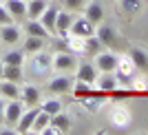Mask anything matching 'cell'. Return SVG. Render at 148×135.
I'll return each instance as SVG.
<instances>
[{
    "instance_id": "cell-1",
    "label": "cell",
    "mask_w": 148,
    "mask_h": 135,
    "mask_svg": "<svg viewBox=\"0 0 148 135\" xmlns=\"http://www.w3.org/2000/svg\"><path fill=\"white\" fill-rule=\"evenodd\" d=\"M115 78H117V84L119 86H128L130 80H133V75L137 73V67L135 62H133V58H130L128 53L126 55H117V67H115Z\"/></svg>"
},
{
    "instance_id": "cell-2",
    "label": "cell",
    "mask_w": 148,
    "mask_h": 135,
    "mask_svg": "<svg viewBox=\"0 0 148 135\" xmlns=\"http://www.w3.org/2000/svg\"><path fill=\"white\" fill-rule=\"evenodd\" d=\"M31 73L36 75V78H49L51 73H53V55L51 53H42V51H38V53H33V58H31Z\"/></svg>"
},
{
    "instance_id": "cell-3",
    "label": "cell",
    "mask_w": 148,
    "mask_h": 135,
    "mask_svg": "<svg viewBox=\"0 0 148 135\" xmlns=\"http://www.w3.org/2000/svg\"><path fill=\"white\" fill-rule=\"evenodd\" d=\"M77 69V58L71 51H56L53 53V71L56 73H73Z\"/></svg>"
},
{
    "instance_id": "cell-4",
    "label": "cell",
    "mask_w": 148,
    "mask_h": 135,
    "mask_svg": "<svg viewBox=\"0 0 148 135\" xmlns=\"http://www.w3.org/2000/svg\"><path fill=\"white\" fill-rule=\"evenodd\" d=\"M130 111L126 109V106L122 104H115L111 111H108V122H111V126H115V129H128L130 126Z\"/></svg>"
},
{
    "instance_id": "cell-5",
    "label": "cell",
    "mask_w": 148,
    "mask_h": 135,
    "mask_svg": "<svg viewBox=\"0 0 148 135\" xmlns=\"http://www.w3.org/2000/svg\"><path fill=\"white\" fill-rule=\"evenodd\" d=\"M0 42L7 44V47H16V44L22 42V31H20L18 25H0Z\"/></svg>"
},
{
    "instance_id": "cell-6",
    "label": "cell",
    "mask_w": 148,
    "mask_h": 135,
    "mask_svg": "<svg viewBox=\"0 0 148 135\" xmlns=\"http://www.w3.org/2000/svg\"><path fill=\"white\" fill-rule=\"evenodd\" d=\"M73 82L75 78H71V73H58L53 80L49 82V91L56 93V95H64V93H71V89H73Z\"/></svg>"
},
{
    "instance_id": "cell-7",
    "label": "cell",
    "mask_w": 148,
    "mask_h": 135,
    "mask_svg": "<svg viewBox=\"0 0 148 135\" xmlns=\"http://www.w3.org/2000/svg\"><path fill=\"white\" fill-rule=\"evenodd\" d=\"M22 111H25V104L20 102V100H7L5 104V126H16L22 115Z\"/></svg>"
},
{
    "instance_id": "cell-8",
    "label": "cell",
    "mask_w": 148,
    "mask_h": 135,
    "mask_svg": "<svg viewBox=\"0 0 148 135\" xmlns=\"http://www.w3.org/2000/svg\"><path fill=\"white\" fill-rule=\"evenodd\" d=\"M38 113H40V106H25V111H22L18 124L13 126V131H16V133H29Z\"/></svg>"
},
{
    "instance_id": "cell-9",
    "label": "cell",
    "mask_w": 148,
    "mask_h": 135,
    "mask_svg": "<svg viewBox=\"0 0 148 135\" xmlns=\"http://www.w3.org/2000/svg\"><path fill=\"white\" fill-rule=\"evenodd\" d=\"M40 100H42V93H40V89H38L36 84L20 86V102L25 106H38Z\"/></svg>"
},
{
    "instance_id": "cell-10",
    "label": "cell",
    "mask_w": 148,
    "mask_h": 135,
    "mask_svg": "<svg viewBox=\"0 0 148 135\" xmlns=\"http://www.w3.org/2000/svg\"><path fill=\"white\" fill-rule=\"evenodd\" d=\"M71 33L82 36V38H88V36H93V33H95V22H91L86 16H82V18H73Z\"/></svg>"
},
{
    "instance_id": "cell-11",
    "label": "cell",
    "mask_w": 148,
    "mask_h": 135,
    "mask_svg": "<svg viewBox=\"0 0 148 135\" xmlns=\"http://www.w3.org/2000/svg\"><path fill=\"white\" fill-rule=\"evenodd\" d=\"M106 95H108V93L99 91V89H97V91L93 89V93H91V95H86V98H84V100H80V102L84 104V109H86L88 113H97V111H99V106L104 104Z\"/></svg>"
},
{
    "instance_id": "cell-12",
    "label": "cell",
    "mask_w": 148,
    "mask_h": 135,
    "mask_svg": "<svg viewBox=\"0 0 148 135\" xmlns=\"http://www.w3.org/2000/svg\"><path fill=\"white\" fill-rule=\"evenodd\" d=\"M75 80L95 84V80H97V67H95V64H88V62L77 64V69H75Z\"/></svg>"
},
{
    "instance_id": "cell-13",
    "label": "cell",
    "mask_w": 148,
    "mask_h": 135,
    "mask_svg": "<svg viewBox=\"0 0 148 135\" xmlns=\"http://www.w3.org/2000/svg\"><path fill=\"white\" fill-rule=\"evenodd\" d=\"M13 20H27V0H2Z\"/></svg>"
},
{
    "instance_id": "cell-14",
    "label": "cell",
    "mask_w": 148,
    "mask_h": 135,
    "mask_svg": "<svg viewBox=\"0 0 148 135\" xmlns=\"http://www.w3.org/2000/svg\"><path fill=\"white\" fill-rule=\"evenodd\" d=\"M58 11H60V7L58 5H47V9L42 11V16H40V22H42L44 27H47V31L49 33H56V18H58Z\"/></svg>"
},
{
    "instance_id": "cell-15",
    "label": "cell",
    "mask_w": 148,
    "mask_h": 135,
    "mask_svg": "<svg viewBox=\"0 0 148 135\" xmlns=\"http://www.w3.org/2000/svg\"><path fill=\"white\" fill-rule=\"evenodd\" d=\"M95 67L102 71V73H108V71H115L117 67V55L111 53V51H99L97 55V62H95Z\"/></svg>"
},
{
    "instance_id": "cell-16",
    "label": "cell",
    "mask_w": 148,
    "mask_h": 135,
    "mask_svg": "<svg viewBox=\"0 0 148 135\" xmlns=\"http://www.w3.org/2000/svg\"><path fill=\"white\" fill-rule=\"evenodd\" d=\"M71 25H73V16H71L69 11H58V18H56V36H60V38L69 36Z\"/></svg>"
},
{
    "instance_id": "cell-17",
    "label": "cell",
    "mask_w": 148,
    "mask_h": 135,
    "mask_svg": "<svg viewBox=\"0 0 148 135\" xmlns=\"http://www.w3.org/2000/svg\"><path fill=\"white\" fill-rule=\"evenodd\" d=\"M64 40H66V49L71 51V53L86 55V38L75 36V33H71V31H69V36H64Z\"/></svg>"
},
{
    "instance_id": "cell-18",
    "label": "cell",
    "mask_w": 148,
    "mask_h": 135,
    "mask_svg": "<svg viewBox=\"0 0 148 135\" xmlns=\"http://www.w3.org/2000/svg\"><path fill=\"white\" fill-rule=\"evenodd\" d=\"M0 98L5 100H20V84L11 80H0Z\"/></svg>"
},
{
    "instance_id": "cell-19",
    "label": "cell",
    "mask_w": 148,
    "mask_h": 135,
    "mask_svg": "<svg viewBox=\"0 0 148 135\" xmlns=\"http://www.w3.org/2000/svg\"><path fill=\"white\" fill-rule=\"evenodd\" d=\"M25 31H27V36H36V38H42V40H47L51 36L40 20H31V18L25 20Z\"/></svg>"
},
{
    "instance_id": "cell-20",
    "label": "cell",
    "mask_w": 148,
    "mask_h": 135,
    "mask_svg": "<svg viewBox=\"0 0 148 135\" xmlns=\"http://www.w3.org/2000/svg\"><path fill=\"white\" fill-rule=\"evenodd\" d=\"M97 89L99 91H104V93H111V91H115V89H117V78H115V73H113V71H108V73H102L97 78Z\"/></svg>"
},
{
    "instance_id": "cell-21",
    "label": "cell",
    "mask_w": 148,
    "mask_h": 135,
    "mask_svg": "<svg viewBox=\"0 0 148 135\" xmlns=\"http://www.w3.org/2000/svg\"><path fill=\"white\" fill-rule=\"evenodd\" d=\"M128 55L133 58L137 71H148V53H146V49H142V47H133V49L128 51Z\"/></svg>"
},
{
    "instance_id": "cell-22",
    "label": "cell",
    "mask_w": 148,
    "mask_h": 135,
    "mask_svg": "<svg viewBox=\"0 0 148 135\" xmlns=\"http://www.w3.org/2000/svg\"><path fill=\"white\" fill-rule=\"evenodd\" d=\"M47 5H49V0H27V18L38 20L47 9Z\"/></svg>"
},
{
    "instance_id": "cell-23",
    "label": "cell",
    "mask_w": 148,
    "mask_h": 135,
    "mask_svg": "<svg viewBox=\"0 0 148 135\" xmlns=\"http://www.w3.org/2000/svg\"><path fill=\"white\" fill-rule=\"evenodd\" d=\"M44 42H47V40H42V38L27 36V40L22 42V51H25L27 55H33V53H38V51H44Z\"/></svg>"
},
{
    "instance_id": "cell-24",
    "label": "cell",
    "mask_w": 148,
    "mask_h": 135,
    "mask_svg": "<svg viewBox=\"0 0 148 135\" xmlns=\"http://www.w3.org/2000/svg\"><path fill=\"white\" fill-rule=\"evenodd\" d=\"M84 16H86L91 22L97 25V22H102V18H104V9H102L99 2L93 0V2H86V7H84Z\"/></svg>"
},
{
    "instance_id": "cell-25",
    "label": "cell",
    "mask_w": 148,
    "mask_h": 135,
    "mask_svg": "<svg viewBox=\"0 0 148 135\" xmlns=\"http://www.w3.org/2000/svg\"><path fill=\"white\" fill-rule=\"evenodd\" d=\"M2 78H5V80H11V82L22 84V80H25V71H22V67H16V64H5Z\"/></svg>"
},
{
    "instance_id": "cell-26",
    "label": "cell",
    "mask_w": 148,
    "mask_h": 135,
    "mask_svg": "<svg viewBox=\"0 0 148 135\" xmlns=\"http://www.w3.org/2000/svg\"><path fill=\"white\" fill-rule=\"evenodd\" d=\"M25 58H27V53L22 49H11V51H7L0 60L5 62V64H16V67H22L25 64Z\"/></svg>"
},
{
    "instance_id": "cell-27",
    "label": "cell",
    "mask_w": 148,
    "mask_h": 135,
    "mask_svg": "<svg viewBox=\"0 0 148 135\" xmlns=\"http://www.w3.org/2000/svg\"><path fill=\"white\" fill-rule=\"evenodd\" d=\"M71 93L75 95V100H84L86 95H91V93H93V84H88V82H82V80H75V82H73V89H71Z\"/></svg>"
},
{
    "instance_id": "cell-28",
    "label": "cell",
    "mask_w": 148,
    "mask_h": 135,
    "mask_svg": "<svg viewBox=\"0 0 148 135\" xmlns=\"http://www.w3.org/2000/svg\"><path fill=\"white\" fill-rule=\"evenodd\" d=\"M51 124L53 126H58L60 129V133H69L71 131V117L66 115V113H56V115H51Z\"/></svg>"
},
{
    "instance_id": "cell-29",
    "label": "cell",
    "mask_w": 148,
    "mask_h": 135,
    "mask_svg": "<svg viewBox=\"0 0 148 135\" xmlns=\"http://www.w3.org/2000/svg\"><path fill=\"white\" fill-rule=\"evenodd\" d=\"M49 124H51V115H49V113H44V111L40 109V113H38L36 120H33V126H31V131H33V133H40V135H42V131L47 129Z\"/></svg>"
},
{
    "instance_id": "cell-30",
    "label": "cell",
    "mask_w": 148,
    "mask_h": 135,
    "mask_svg": "<svg viewBox=\"0 0 148 135\" xmlns=\"http://www.w3.org/2000/svg\"><path fill=\"white\" fill-rule=\"evenodd\" d=\"M97 38H99V42L104 44V47H111L113 42H115V29L108 25H102L97 29Z\"/></svg>"
},
{
    "instance_id": "cell-31",
    "label": "cell",
    "mask_w": 148,
    "mask_h": 135,
    "mask_svg": "<svg viewBox=\"0 0 148 135\" xmlns=\"http://www.w3.org/2000/svg\"><path fill=\"white\" fill-rule=\"evenodd\" d=\"M128 86H130V91H133V93H144V91H148V80H146V75H144V73H135Z\"/></svg>"
},
{
    "instance_id": "cell-32",
    "label": "cell",
    "mask_w": 148,
    "mask_h": 135,
    "mask_svg": "<svg viewBox=\"0 0 148 135\" xmlns=\"http://www.w3.org/2000/svg\"><path fill=\"white\" fill-rule=\"evenodd\" d=\"M119 7L126 16H135L142 11V0H119Z\"/></svg>"
},
{
    "instance_id": "cell-33",
    "label": "cell",
    "mask_w": 148,
    "mask_h": 135,
    "mask_svg": "<svg viewBox=\"0 0 148 135\" xmlns=\"http://www.w3.org/2000/svg\"><path fill=\"white\" fill-rule=\"evenodd\" d=\"M40 109H42L44 113H49V115H56V113H60V111H62V100L49 98V100H44V102H42Z\"/></svg>"
},
{
    "instance_id": "cell-34",
    "label": "cell",
    "mask_w": 148,
    "mask_h": 135,
    "mask_svg": "<svg viewBox=\"0 0 148 135\" xmlns=\"http://www.w3.org/2000/svg\"><path fill=\"white\" fill-rule=\"evenodd\" d=\"M99 51H104V44L99 42V38L93 33L86 38V55H97Z\"/></svg>"
},
{
    "instance_id": "cell-35",
    "label": "cell",
    "mask_w": 148,
    "mask_h": 135,
    "mask_svg": "<svg viewBox=\"0 0 148 135\" xmlns=\"http://www.w3.org/2000/svg\"><path fill=\"white\" fill-rule=\"evenodd\" d=\"M62 2L69 11H84V7H86V0H62Z\"/></svg>"
},
{
    "instance_id": "cell-36",
    "label": "cell",
    "mask_w": 148,
    "mask_h": 135,
    "mask_svg": "<svg viewBox=\"0 0 148 135\" xmlns=\"http://www.w3.org/2000/svg\"><path fill=\"white\" fill-rule=\"evenodd\" d=\"M9 22H13L11 13L7 11V7H5V5H0V25H9Z\"/></svg>"
},
{
    "instance_id": "cell-37",
    "label": "cell",
    "mask_w": 148,
    "mask_h": 135,
    "mask_svg": "<svg viewBox=\"0 0 148 135\" xmlns=\"http://www.w3.org/2000/svg\"><path fill=\"white\" fill-rule=\"evenodd\" d=\"M42 135H62V133H60V129H58V126L49 124V126H47V129L42 131Z\"/></svg>"
},
{
    "instance_id": "cell-38",
    "label": "cell",
    "mask_w": 148,
    "mask_h": 135,
    "mask_svg": "<svg viewBox=\"0 0 148 135\" xmlns=\"http://www.w3.org/2000/svg\"><path fill=\"white\" fill-rule=\"evenodd\" d=\"M5 104H7V100L0 98V126H5Z\"/></svg>"
},
{
    "instance_id": "cell-39",
    "label": "cell",
    "mask_w": 148,
    "mask_h": 135,
    "mask_svg": "<svg viewBox=\"0 0 148 135\" xmlns=\"http://www.w3.org/2000/svg\"><path fill=\"white\" fill-rule=\"evenodd\" d=\"M2 71H5V62L0 60V80H2Z\"/></svg>"
}]
</instances>
